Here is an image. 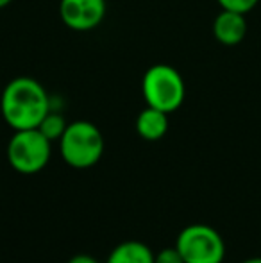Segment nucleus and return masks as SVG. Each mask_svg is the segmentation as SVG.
I'll return each instance as SVG.
<instances>
[{
  "label": "nucleus",
  "mask_w": 261,
  "mask_h": 263,
  "mask_svg": "<svg viewBox=\"0 0 261 263\" xmlns=\"http://www.w3.org/2000/svg\"><path fill=\"white\" fill-rule=\"evenodd\" d=\"M175 247L185 263H222L226 243L220 233L208 224H190L179 233Z\"/></svg>",
  "instance_id": "39448f33"
},
{
  "label": "nucleus",
  "mask_w": 261,
  "mask_h": 263,
  "mask_svg": "<svg viewBox=\"0 0 261 263\" xmlns=\"http://www.w3.org/2000/svg\"><path fill=\"white\" fill-rule=\"evenodd\" d=\"M154 263H185L181 253L177 251V247H165L154 258Z\"/></svg>",
  "instance_id": "f8f14e48"
},
{
  "label": "nucleus",
  "mask_w": 261,
  "mask_h": 263,
  "mask_svg": "<svg viewBox=\"0 0 261 263\" xmlns=\"http://www.w3.org/2000/svg\"><path fill=\"white\" fill-rule=\"evenodd\" d=\"M52 109V99L39 81L27 76L11 79L0 95V113L13 131L36 129Z\"/></svg>",
  "instance_id": "f257e3e1"
},
{
  "label": "nucleus",
  "mask_w": 261,
  "mask_h": 263,
  "mask_svg": "<svg viewBox=\"0 0 261 263\" xmlns=\"http://www.w3.org/2000/svg\"><path fill=\"white\" fill-rule=\"evenodd\" d=\"M242 263H261V256H254V258H249V260H244Z\"/></svg>",
  "instance_id": "4468645a"
},
{
  "label": "nucleus",
  "mask_w": 261,
  "mask_h": 263,
  "mask_svg": "<svg viewBox=\"0 0 261 263\" xmlns=\"http://www.w3.org/2000/svg\"><path fill=\"white\" fill-rule=\"evenodd\" d=\"M11 2H13V0H0V9H4V7H7Z\"/></svg>",
  "instance_id": "2eb2a0df"
},
{
  "label": "nucleus",
  "mask_w": 261,
  "mask_h": 263,
  "mask_svg": "<svg viewBox=\"0 0 261 263\" xmlns=\"http://www.w3.org/2000/svg\"><path fill=\"white\" fill-rule=\"evenodd\" d=\"M142 95L147 106L172 115L185 104L186 84L179 70L174 66L157 63L152 65L142 77Z\"/></svg>",
  "instance_id": "f03ea898"
},
{
  "label": "nucleus",
  "mask_w": 261,
  "mask_h": 263,
  "mask_svg": "<svg viewBox=\"0 0 261 263\" xmlns=\"http://www.w3.org/2000/svg\"><path fill=\"white\" fill-rule=\"evenodd\" d=\"M247 14L234 13V11L220 9L213 20V36L220 45L236 47L245 40L249 31Z\"/></svg>",
  "instance_id": "0eeeda50"
},
{
  "label": "nucleus",
  "mask_w": 261,
  "mask_h": 263,
  "mask_svg": "<svg viewBox=\"0 0 261 263\" xmlns=\"http://www.w3.org/2000/svg\"><path fill=\"white\" fill-rule=\"evenodd\" d=\"M106 0H61L59 16L70 31L88 32L97 29L106 18Z\"/></svg>",
  "instance_id": "423d86ee"
},
{
  "label": "nucleus",
  "mask_w": 261,
  "mask_h": 263,
  "mask_svg": "<svg viewBox=\"0 0 261 263\" xmlns=\"http://www.w3.org/2000/svg\"><path fill=\"white\" fill-rule=\"evenodd\" d=\"M59 153L66 165L84 170L97 165L104 154V136L101 129L88 120L68 124L59 140Z\"/></svg>",
  "instance_id": "7ed1b4c3"
},
{
  "label": "nucleus",
  "mask_w": 261,
  "mask_h": 263,
  "mask_svg": "<svg viewBox=\"0 0 261 263\" xmlns=\"http://www.w3.org/2000/svg\"><path fill=\"white\" fill-rule=\"evenodd\" d=\"M68 263H98L93 256L90 254H75L73 258H70Z\"/></svg>",
  "instance_id": "ddd939ff"
},
{
  "label": "nucleus",
  "mask_w": 261,
  "mask_h": 263,
  "mask_svg": "<svg viewBox=\"0 0 261 263\" xmlns=\"http://www.w3.org/2000/svg\"><path fill=\"white\" fill-rule=\"evenodd\" d=\"M156 254L149 246L138 240H127L115 247L109 253L106 263H154Z\"/></svg>",
  "instance_id": "1a4fd4ad"
},
{
  "label": "nucleus",
  "mask_w": 261,
  "mask_h": 263,
  "mask_svg": "<svg viewBox=\"0 0 261 263\" xmlns=\"http://www.w3.org/2000/svg\"><path fill=\"white\" fill-rule=\"evenodd\" d=\"M66 127H68V122L65 120V117L59 111H54V109H50L47 113V117L42 120V124L38 125V129L50 142H59L61 136L65 135Z\"/></svg>",
  "instance_id": "9d476101"
},
{
  "label": "nucleus",
  "mask_w": 261,
  "mask_h": 263,
  "mask_svg": "<svg viewBox=\"0 0 261 263\" xmlns=\"http://www.w3.org/2000/svg\"><path fill=\"white\" fill-rule=\"evenodd\" d=\"M6 154L13 170L24 176H32L47 166L52 154V142L38 127L14 131Z\"/></svg>",
  "instance_id": "20e7f679"
},
{
  "label": "nucleus",
  "mask_w": 261,
  "mask_h": 263,
  "mask_svg": "<svg viewBox=\"0 0 261 263\" xmlns=\"http://www.w3.org/2000/svg\"><path fill=\"white\" fill-rule=\"evenodd\" d=\"M220 6V9L234 11V13L249 14L256 6H258L259 0H216Z\"/></svg>",
  "instance_id": "9b49d317"
},
{
  "label": "nucleus",
  "mask_w": 261,
  "mask_h": 263,
  "mask_svg": "<svg viewBox=\"0 0 261 263\" xmlns=\"http://www.w3.org/2000/svg\"><path fill=\"white\" fill-rule=\"evenodd\" d=\"M168 113L147 106L136 117V133L147 142H157L168 133Z\"/></svg>",
  "instance_id": "6e6552de"
}]
</instances>
